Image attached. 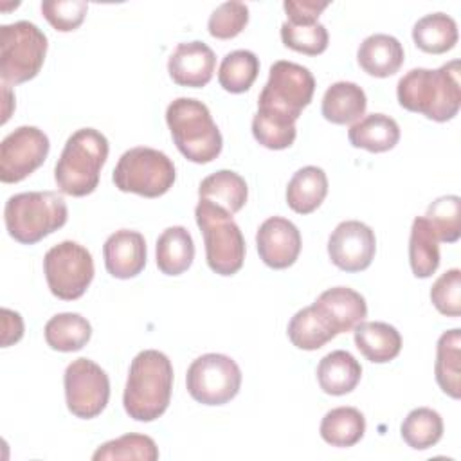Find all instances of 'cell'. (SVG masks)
Listing matches in <instances>:
<instances>
[{
	"label": "cell",
	"instance_id": "13",
	"mask_svg": "<svg viewBox=\"0 0 461 461\" xmlns=\"http://www.w3.org/2000/svg\"><path fill=\"white\" fill-rule=\"evenodd\" d=\"M49 137L36 126H20L0 144V180L16 184L34 173L47 158Z\"/></svg>",
	"mask_w": 461,
	"mask_h": 461
},
{
	"label": "cell",
	"instance_id": "16",
	"mask_svg": "<svg viewBox=\"0 0 461 461\" xmlns=\"http://www.w3.org/2000/svg\"><path fill=\"white\" fill-rule=\"evenodd\" d=\"M216 56L212 49L203 41L178 43L167 59L169 77L180 86L202 88L214 74Z\"/></svg>",
	"mask_w": 461,
	"mask_h": 461
},
{
	"label": "cell",
	"instance_id": "11",
	"mask_svg": "<svg viewBox=\"0 0 461 461\" xmlns=\"http://www.w3.org/2000/svg\"><path fill=\"white\" fill-rule=\"evenodd\" d=\"M187 393L202 405H223L241 387V369L227 355L205 353L194 358L185 375Z\"/></svg>",
	"mask_w": 461,
	"mask_h": 461
},
{
	"label": "cell",
	"instance_id": "31",
	"mask_svg": "<svg viewBox=\"0 0 461 461\" xmlns=\"http://www.w3.org/2000/svg\"><path fill=\"white\" fill-rule=\"evenodd\" d=\"M461 358V330L454 328L438 339L436 344V364L434 375L439 389L450 398L457 400L461 396L459 384V360Z\"/></svg>",
	"mask_w": 461,
	"mask_h": 461
},
{
	"label": "cell",
	"instance_id": "14",
	"mask_svg": "<svg viewBox=\"0 0 461 461\" xmlns=\"http://www.w3.org/2000/svg\"><path fill=\"white\" fill-rule=\"evenodd\" d=\"M376 252L375 230L358 220L340 221L328 238V256L344 272L366 270Z\"/></svg>",
	"mask_w": 461,
	"mask_h": 461
},
{
	"label": "cell",
	"instance_id": "27",
	"mask_svg": "<svg viewBox=\"0 0 461 461\" xmlns=\"http://www.w3.org/2000/svg\"><path fill=\"white\" fill-rule=\"evenodd\" d=\"M286 333L290 342L304 351H315L337 337V331L315 304L299 310L290 319Z\"/></svg>",
	"mask_w": 461,
	"mask_h": 461
},
{
	"label": "cell",
	"instance_id": "18",
	"mask_svg": "<svg viewBox=\"0 0 461 461\" xmlns=\"http://www.w3.org/2000/svg\"><path fill=\"white\" fill-rule=\"evenodd\" d=\"M313 304L324 313L337 335L351 331L367 315L366 299L357 290L348 286H333L324 290Z\"/></svg>",
	"mask_w": 461,
	"mask_h": 461
},
{
	"label": "cell",
	"instance_id": "25",
	"mask_svg": "<svg viewBox=\"0 0 461 461\" xmlns=\"http://www.w3.org/2000/svg\"><path fill=\"white\" fill-rule=\"evenodd\" d=\"M198 196L200 200H207L229 214H236L243 209L249 187L241 175L230 169H220L216 173H211L205 176L198 185Z\"/></svg>",
	"mask_w": 461,
	"mask_h": 461
},
{
	"label": "cell",
	"instance_id": "2",
	"mask_svg": "<svg viewBox=\"0 0 461 461\" xmlns=\"http://www.w3.org/2000/svg\"><path fill=\"white\" fill-rule=\"evenodd\" d=\"M173 366L158 349H144L130 364L122 405L135 421L160 418L171 402Z\"/></svg>",
	"mask_w": 461,
	"mask_h": 461
},
{
	"label": "cell",
	"instance_id": "1",
	"mask_svg": "<svg viewBox=\"0 0 461 461\" xmlns=\"http://www.w3.org/2000/svg\"><path fill=\"white\" fill-rule=\"evenodd\" d=\"M396 97L402 108L421 113L430 121L454 119L461 106L459 61L452 59L436 70H409L396 85Z\"/></svg>",
	"mask_w": 461,
	"mask_h": 461
},
{
	"label": "cell",
	"instance_id": "6",
	"mask_svg": "<svg viewBox=\"0 0 461 461\" xmlns=\"http://www.w3.org/2000/svg\"><path fill=\"white\" fill-rule=\"evenodd\" d=\"M194 218L203 236L209 268L220 276L236 274L245 261V240L232 214L207 200H198Z\"/></svg>",
	"mask_w": 461,
	"mask_h": 461
},
{
	"label": "cell",
	"instance_id": "41",
	"mask_svg": "<svg viewBox=\"0 0 461 461\" xmlns=\"http://www.w3.org/2000/svg\"><path fill=\"white\" fill-rule=\"evenodd\" d=\"M88 11L85 0H45L41 2V13L45 20L59 32L76 31Z\"/></svg>",
	"mask_w": 461,
	"mask_h": 461
},
{
	"label": "cell",
	"instance_id": "21",
	"mask_svg": "<svg viewBox=\"0 0 461 461\" xmlns=\"http://www.w3.org/2000/svg\"><path fill=\"white\" fill-rule=\"evenodd\" d=\"M362 378L360 362L344 349H335L321 358L317 366V382L326 394L342 396L351 393Z\"/></svg>",
	"mask_w": 461,
	"mask_h": 461
},
{
	"label": "cell",
	"instance_id": "5",
	"mask_svg": "<svg viewBox=\"0 0 461 461\" xmlns=\"http://www.w3.org/2000/svg\"><path fill=\"white\" fill-rule=\"evenodd\" d=\"M68 209L54 191L13 194L5 202L4 220L9 236L23 245H34L67 223Z\"/></svg>",
	"mask_w": 461,
	"mask_h": 461
},
{
	"label": "cell",
	"instance_id": "19",
	"mask_svg": "<svg viewBox=\"0 0 461 461\" xmlns=\"http://www.w3.org/2000/svg\"><path fill=\"white\" fill-rule=\"evenodd\" d=\"M403 45L391 34H371L367 36L358 50L357 61L360 68L375 77H389L403 65Z\"/></svg>",
	"mask_w": 461,
	"mask_h": 461
},
{
	"label": "cell",
	"instance_id": "29",
	"mask_svg": "<svg viewBox=\"0 0 461 461\" xmlns=\"http://www.w3.org/2000/svg\"><path fill=\"white\" fill-rule=\"evenodd\" d=\"M409 263L416 277L427 279L439 267V240L425 216L412 220L409 236Z\"/></svg>",
	"mask_w": 461,
	"mask_h": 461
},
{
	"label": "cell",
	"instance_id": "7",
	"mask_svg": "<svg viewBox=\"0 0 461 461\" xmlns=\"http://www.w3.org/2000/svg\"><path fill=\"white\" fill-rule=\"evenodd\" d=\"M47 36L32 22L0 27V76L4 85H20L38 76L47 54Z\"/></svg>",
	"mask_w": 461,
	"mask_h": 461
},
{
	"label": "cell",
	"instance_id": "23",
	"mask_svg": "<svg viewBox=\"0 0 461 461\" xmlns=\"http://www.w3.org/2000/svg\"><path fill=\"white\" fill-rule=\"evenodd\" d=\"M348 139L353 148H362L371 153H384L398 144L400 126L385 113H369L351 124Z\"/></svg>",
	"mask_w": 461,
	"mask_h": 461
},
{
	"label": "cell",
	"instance_id": "26",
	"mask_svg": "<svg viewBox=\"0 0 461 461\" xmlns=\"http://www.w3.org/2000/svg\"><path fill=\"white\" fill-rule=\"evenodd\" d=\"M157 267L166 276L184 274L194 259V243L189 230L182 225H173L162 230L155 247Z\"/></svg>",
	"mask_w": 461,
	"mask_h": 461
},
{
	"label": "cell",
	"instance_id": "8",
	"mask_svg": "<svg viewBox=\"0 0 461 461\" xmlns=\"http://www.w3.org/2000/svg\"><path fill=\"white\" fill-rule=\"evenodd\" d=\"M176 178L173 160L148 146H137L124 151L113 169V184L122 193H135L144 198L166 194Z\"/></svg>",
	"mask_w": 461,
	"mask_h": 461
},
{
	"label": "cell",
	"instance_id": "35",
	"mask_svg": "<svg viewBox=\"0 0 461 461\" xmlns=\"http://www.w3.org/2000/svg\"><path fill=\"white\" fill-rule=\"evenodd\" d=\"M92 459L94 461H110V459L155 461L158 459V447L146 434H124L117 439L103 443L94 452Z\"/></svg>",
	"mask_w": 461,
	"mask_h": 461
},
{
	"label": "cell",
	"instance_id": "4",
	"mask_svg": "<svg viewBox=\"0 0 461 461\" xmlns=\"http://www.w3.org/2000/svg\"><path fill=\"white\" fill-rule=\"evenodd\" d=\"M166 122L178 151L194 164L214 160L223 148L209 108L193 97H178L166 110Z\"/></svg>",
	"mask_w": 461,
	"mask_h": 461
},
{
	"label": "cell",
	"instance_id": "30",
	"mask_svg": "<svg viewBox=\"0 0 461 461\" xmlns=\"http://www.w3.org/2000/svg\"><path fill=\"white\" fill-rule=\"evenodd\" d=\"M43 335L52 349L70 353L79 351L88 344L92 337V326L83 315L65 312L47 321Z\"/></svg>",
	"mask_w": 461,
	"mask_h": 461
},
{
	"label": "cell",
	"instance_id": "3",
	"mask_svg": "<svg viewBox=\"0 0 461 461\" xmlns=\"http://www.w3.org/2000/svg\"><path fill=\"white\" fill-rule=\"evenodd\" d=\"M108 139L94 130L81 128L74 131L56 162L54 180L61 193L70 196H86L95 191L101 169L108 158Z\"/></svg>",
	"mask_w": 461,
	"mask_h": 461
},
{
	"label": "cell",
	"instance_id": "42",
	"mask_svg": "<svg viewBox=\"0 0 461 461\" xmlns=\"http://www.w3.org/2000/svg\"><path fill=\"white\" fill-rule=\"evenodd\" d=\"M330 5L328 0H285L283 9L288 16L286 22L295 25H310L317 23L321 13Z\"/></svg>",
	"mask_w": 461,
	"mask_h": 461
},
{
	"label": "cell",
	"instance_id": "43",
	"mask_svg": "<svg viewBox=\"0 0 461 461\" xmlns=\"http://www.w3.org/2000/svg\"><path fill=\"white\" fill-rule=\"evenodd\" d=\"M2 348H7L14 342H18L23 335V321L20 317V313L9 310V308H2Z\"/></svg>",
	"mask_w": 461,
	"mask_h": 461
},
{
	"label": "cell",
	"instance_id": "15",
	"mask_svg": "<svg viewBox=\"0 0 461 461\" xmlns=\"http://www.w3.org/2000/svg\"><path fill=\"white\" fill-rule=\"evenodd\" d=\"M301 232L283 216L267 218L256 232V247L261 261L276 270L288 268L301 252Z\"/></svg>",
	"mask_w": 461,
	"mask_h": 461
},
{
	"label": "cell",
	"instance_id": "39",
	"mask_svg": "<svg viewBox=\"0 0 461 461\" xmlns=\"http://www.w3.org/2000/svg\"><path fill=\"white\" fill-rule=\"evenodd\" d=\"M249 23V7L243 2L229 0L220 4L209 16L207 29L212 38H236Z\"/></svg>",
	"mask_w": 461,
	"mask_h": 461
},
{
	"label": "cell",
	"instance_id": "37",
	"mask_svg": "<svg viewBox=\"0 0 461 461\" xmlns=\"http://www.w3.org/2000/svg\"><path fill=\"white\" fill-rule=\"evenodd\" d=\"M252 135L268 149H286L294 144L297 135L295 121L258 110L252 117Z\"/></svg>",
	"mask_w": 461,
	"mask_h": 461
},
{
	"label": "cell",
	"instance_id": "10",
	"mask_svg": "<svg viewBox=\"0 0 461 461\" xmlns=\"http://www.w3.org/2000/svg\"><path fill=\"white\" fill-rule=\"evenodd\" d=\"M43 274L54 297L76 301L86 292L94 279L92 254L83 245L65 240L47 250Z\"/></svg>",
	"mask_w": 461,
	"mask_h": 461
},
{
	"label": "cell",
	"instance_id": "22",
	"mask_svg": "<svg viewBox=\"0 0 461 461\" xmlns=\"http://www.w3.org/2000/svg\"><path fill=\"white\" fill-rule=\"evenodd\" d=\"M367 97L362 86L351 81H337L322 95V117L333 124H353L366 113Z\"/></svg>",
	"mask_w": 461,
	"mask_h": 461
},
{
	"label": "cell",
	"instance_id": "12",
	"mask_svg": "<svg viewBox=\"0 0 461 461\" xmlns=\"http://www.w3.org/2000/svg\"><path fill=\"white\" fill-rule=\"evenodd\" d=\"M67 409L83 420L99 416L110 400V380L90 358L72 360L63 375Z\"/></svg>",
	"mask_w": 461,
	"mask_h": 461
},
{
	"label": "cell",
	"instance_id": "20",
	"mask_svg": "<svg viewBox=\"0 0 461 461\" xmlns=\"http://www.w3.org/2000/svg\"><path fill=\"white\" fill-rule=\"evenodd\" d=\"M357 349L373 364L394 360L402 349L400 331L382 321H362L353 328Z\"/></svg>",
	"mask_w": 461,
	"mask_h": 461
},
{
	"label": "cell",
	"instance_id": "33",
	"mask_svg": "<svg viewBox=\"0 0 461 461\" xmlns=\"http://www.w3.org/2000/svg\"><path fill=\"white\" fill-rule=\"evenodd\" d=\"M259 74V58L252 50L238 49L229 54L220 63L218 83L223 90L230 94L247 92Z\"/></svg>",
	"mask_w": 461,
	"mask_h": 461
},
{
	"label": "cell",
	"instance_id": "9",
	"mask_svg": "<svg viewBox=\"0 0 461 461\" xmlns=\"http://www.w3.org/2000/svg\"><path fill=\"white\" fill-rule=\"evenodd\" d=\"M313 92L315 79L306 67L279 59L268 70V79L258 99V110L297 121L303 108L312 103Z\"/></svg>",
	"mask_w": 461,
	"mask_h": 461
},
{
	"label": "cell",
	"instance_id": "40",
	"mask_svg": "<svg viewBox=\"0 0 461 461\" xmlns=\"http://www.w3.org/2000/svg\"><path fill=\"white\" fill-rule=\"evenodd\" d=\"M430 301L436 306V310L447 317L461 315V270L459 268H450L434 281L430 288Z\"/></svg>",
	"mask_w": 461,
	"mask_h": 461
},
{
	"label": "cell",
	"instance_id": "36",
	"mask_svg": "<svg viewBox=\"0 0 461 461\" xmlns=\"http://www.w3.org/2000/svg\"><path fill=\"white\" fill-rule=\"evenodd\" d=\"M439 241L456 243L461 236V198L457 194H445L436 198L425 212Z\"/></svg>",
	"mask_w": 461,
	"mask_h": 461
},
{
	"label": "cell",
	"instance_id": "17",
	"mask_svg": "<svg viewBox=\"0 0 461 461\" xmlns=\"http://www.w3.org/2000/svg\"><path fill=\"white\" fill-rule=\"evenodd\" d=\"M103 258L110 276L117 279L135 277L146 267V240L139 230H115L103 245Z\"/></svg>",
	"mask_w": 461,
	"mask_h": 461
},
{
	"label": "cell",
	"instance_id": "28",
	"mask_svg": "<svg viewBox=\"0 0 461 461\" xmlns=\"http://www.w3.org/2000/svg\"><path fill=\"white\" fill-rule=\"evenodd\" d=\"M457 23L445 13L421 16L412 27L414 45L427 54H445L457 43Z\"/></svg>",
	"mask_w": 461,
	"mask_h": 461
},
{
	"label": "cell",
	"instance_id": "34",
	"mask_svg": "<svg viewBox=\"0 0 461 461\" xmlns=\"http://www.w3.org/2000/svg\"><path fill=\"white\" fill-rule=\"evenodd\" d=\"M403 441L414 450H427L434 447L443 436V420L438 411L430 407L412 409L400 427Z\"/></svg>",
	"mask_w": 461,
	"mask_h": 461
},
{
	"label": "cell",
	"instance_id": "32",
	"mask_svg": "<svg viewBox=\"0 0 461 461\" xmlns=\"http://www.w3.org/2000/svg\"><path fill=\"white\" fill-rule=\"evenodd\" d=\"M319 432L331 447H353L364 438L366 418L355 407H335L324 414Z\"/></svg>",
	"mask_w": 461,
	"mask_h": 461
},
{
	"label": "cell",
	"instance_id": "38",
	"mask_svg": "<svg viewBox=\"0 0 461 461\" xmlns=\"http://www.w3.org/2000/svg\"><path fill=\"white\" fill-rule=\"evenodd\" d=\"M281 41L285 47L303 52L308 56L322 54L328 49V29L322 23H310V25H295L285 22L281 25Z\"/></svg>",
	"mask_w": 461,
	"mask_h": 461
},
{
	"label": "cell",
	"instance_id": "24",
	"mask_svg": "<svg viewBox=\"0 0 461 461\" xmlns=\"http://www.w3.org/2000/svg\"><path fill=\"white\" fill-rule=\"evenodd\" d=\"M328 194V176L317 166H304L286 185V203L297 214L313 212Z\"/></svg>",
	"mask_w": 461,
	"mask_h": 461
}]
</instances>
